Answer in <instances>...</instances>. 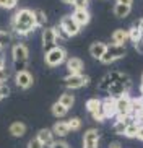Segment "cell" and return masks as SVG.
I'll list each match as a JSON object with an SVG mask.
<instances>
[{
    "mask_svg": "<svg viewBox=\"0 0 143 148\" xmlns=\"http://www.w3.org/2000/svg\"><path fill=\"white\" fill-rule=\"evenodd\" d=\"M109 148H122V147H120L119 143H117V142H112V143L109 145Z\"/></svg>",
    "mask_w": 143,
    "mask_h": 148,
    "instance_id": "cell-42",
    "label": "cell"
},
{
    "mask_svg": "<svg viewBox=\"0 0 143 148\" xmlns=\"http://www.w3.org/2000/svg\"><path fill=\"white\" fill-rule=\"evenodd\" d=\"M138 127H140V122L137 121V119L129 122V124H127V129H125V137H129V138H137Z\"/></svg>",
    "mask_w": 143,
    "mask_h": 148,
    "instance_id": "cell-24",
    "label": "cell"
},
{
    "mask_svg": "<svg viewBox=\"0 0 143 148\" xmlns=\"http://www.w3.org/2000/svg\"><path fill=\"white\" fill-rule=\"evenodd\" d=\"M116 3H119V5H127V7H132V5H133V0H116Z\"/></svg>",
    "mask_w": 143,
    "mask_h": 148,
    "instance_id": "cell-37",
    "label": "cell"
},
{
    "mask_svg": "<svg viewBox=\"0 0 143 148\" xmlns=\"http://www.w3.org/2000/svg\"><path fill=\"white\" fill-rule=\"evenodd\" d=\"M107 93H109V98L117 99V98H120V96H124V95H129V88L120 85V83H114V85H111V86L107 88Z\"/></svg>",
    "mask_w": 143,
    "mask_h": 148,
    "instance_id": "cell-16",
    "label": "cell"
},
{
    "mask_svg": "<svg viewBox=\"0 0 143 148\" xmlns=\"http://www.w3.org/2000/svg\"><path fill=\"white\" fill-rule=\"evenodd\" d=\"M72 18L75 20V23H77L80 28H81V26H86L88 23H90V20H91L88 8H75L73 13H72Z\"/></svg>",
    "mask_w": 143,
    "mask_h": 148,
    "instance_id": "cell-13",
    "label": "cell"
},
{
    "mask_svg": "<svg viewBox=\"0 0 143 148\" xmlns=\"http://www.w3.org/2000/svg\"><path fill=\"white\" fill-rule=\"evenodd\" d=\"M83 148H98V147H83Z\"/></svg>",
    "mask_w": 143,
    "mask_h": 148,
    "instance_id": "cell-46",
    "label": "cell"
},
{
    "mask_svg": "<svg viewBox=\"0 0 143 148\" xmlns=\"http://www.w3.org/2000/svg\"><path fill=\"white\" fill-rule=\"evenodd\" d=\"M137 23H138L140 33H142V41H143V18H140V20H138V21H137Z\"/></svg>",
    "mask_w": 143,
    "mask_h": 148,
    "instance_id": "cell-41",
    "label": "cell"
},
{
    "mask_svg": "<svg viewBox=\"0 0 143 148\" xmlns=\"http://www.w3.org/2000/svg\"><path fill=\"white\" fill-rule=\"evenodd\" d=\"M83 69H85V62L80 57H70V59H67V70L70 72V75H81Z\"/></svg>",
    "mask_w": 143,
    "mask_h": 148,
    "instance_id": "cell-12",
    "label": "cell"
},
{
    "mask_svg": "<svg viewBox=\"0 0 143 148\" xmlns=\"http://www.w3.org/2000/svg\"><path fill=\"white\" fill-rule=\"evenodd\" d=\"M28 148H44V145L34 137V138H31L29 142H28Z\"/></svg>",
    "mask_w": 143,
    "mask_h": 148,
    "instance_id": "cell-34",
    "label": "cell"
},
{
    "mask_svg": "<svg viewBox=\"0 0 143 148\" xmlns=\"http://www.w3.org/2000/svg\"><path fill=\"white\" fill-rule=\"evenodd\" d=\"M140 86H142V88H143V75H142V85H140Z\"/></svg>",
    "mask_w": 143,
    "mask_h": 148,
    "instance_id": "cell-45",
    "label": "cell"
},
{
    "mask_svg": "<svg viewBox=\"0 0 143 148\" xmlns=\"http://www.w3.org/2000/svg\"><path fill=\"white\" fill-rule=\"evenodd\" d=\"M57 103H60L64 108H67V109H70L72 106L75 104V96L72 95V93H64V95L59 98V101Z\"/></svg>",
    "mask_w": 143,
    "mask_h": 148,
    "instance_id": "cell-26",
    "label": "cell"
},
{
    "mask_svg": "<svg viewBox=\"0 0 143 148\" xmlns=\"http://www.w3.org/2000/svg\"><path fill=\"white\" fill-rule=\"evenodd\" d=\"M15 83H16L18 88H21V90H28V88L33 86V83H34V77H33V73H31L29 70L16 72V75H15Z\"/></svg>",
    "mask_w": 143,
    "mask_h": 148,
    "instance_id": "cell-11",
    "label": "cell"
},
{
    "mask_svg": "<svg viewBox=\"0 0 143 148\" xmlns=\"http://www.w3.org/2000/svg\"><path fill=\"white\" fill-rule=\"evenodd\" d=\"M130 101L132 98L129 95H124L116 99V121L130 117Z\"/></svg>",
    "mask_w": 143,
    "mask_h": 148,
    "instance_id": "cell-8",
    "label": "cell"
},
{
    "mask_svg": "<svg viewBox=\"0 0 143 148\" xmlns=\"http://www.w3.org/2000/svg\"><path fill=\"white\" fill-rule=\"evenodd\" d=\"M137 138H138V140H143V124H140V127H138V132H137Z\"/></svg>",
    "mask_w": 143,
    "mask_h": 148,
    "instance_id": "cell-39",
    "label": "cell"
},
{
    "mask_svg": "<svg viewBox=\"0 0 143 148\" xmlns=\"http://www.w3.org/2000/svg\"><path fill=\"white\" fill-rule=\"evenodd\" d=\"M65 59H67V52H65V49L60 47V46H57L52 51L44 54V62L49 67H59L60 64H64Z\"/></svg>",
    "mask_w": 143,
    "mask_h": 148,
    "instance_id": "cell-7",
    "label": "cell"
},
{
    "mask_svg": "<svg viewBox=\"0 0 143 148\" xmlns=\"http://www.w3.org/2000/svg\"><path fill=\"white\" fill-rule=\"evenodd\" d=\"M104 52H106V44L101 42V41H96V42H93L90 46V54L93 59L101 60V57L104 56Z\"/></svg>",
    "mask_w": 143,
    "mask_h": 148,
    "instance_id": "cell-17",
    "label": "cell"
},
{
    "mask_svg": "<svg viewBox=\"0 0 143 148\" xmlns=\"http://www.w3.org/2000/svg\"><path fill=\"white\" fill-rule=\"evenodd\" d=\"M90 85V77L88 75H68L64 80V86L68 90H77L81 86H88Z\"/></svg>",
    "mask_w": 143,
    "mask_h": 148,
    "instance_id": "cell-10",
    "label": "cell"
},
{
    "mask_svg": "<svg viewBox=\"0 0 143 148\" xmlns=\"http://www.w3.org/2000/svg\"><path fill=\"white\" fill-rule=\"evenodd\" d=\"M0 69H5V54H3V51H0Z\"/></svg>",
    "mask_w": 143,
    "mask_h": 148,
    "instance_id": "cell-38",
    "label": "cell"
},
{
    "mask_svg": "<svg viewBox=\"0 0 143 148\" xmlns=\"http://www.w3.org/2000/svg\"><path fill=\"white\" fill-rule=\"evenodd\" d=\"M103 106H104V112H106V119H111V117L116 119V99L114 98L103 99Z\"/></svg>",
    "mask_w": 143,
    "mask_h": 148,
    "instance_id": "cell-19",
    "label": "cell"
},
{
    "mask_svg": "<svg viewBox=\"0 0 143 148\" xmlns=\"http://www.w3.org/2000/svg\"><path fill=\"white\" fill-rule=\"evenodd\" d=\"M75 8H88L90 5V0H73Z\"/></svg>",
    "mask_w": 143,
    "mask_h": 148,
    "instance_id": "cell-33",
    "label": "cell"
},
{
    "mask_svg": "<svg viewBox=\"0 0 143 148\" xmlns=\"http://www.w3.org/2000/svg\"><path fill=\"white\" fill-rule=\"evenodd\" d=\"M68 132H70V129H68V125H67V122L59 121L57 124H54V130H52V134L57 135L59 138H64V137H67V135H68Z\"/></svg>",
    "mask_w": 143,
    "mask_h": 148,
    "instance_id": "cell-21",
    "label": "cell"
},
{
    "mask_svg": "<svg viewBox=\"0 0 143 148\" xmlns=\"http://www.w3.org/2000/svg\"><path fill=\"white\" fill-rule=\"evenodd\" d=\"M99 143V132L96 129H88L83 134V147H98Z\"/></svg>",
    "mask_w": 143,
    "mask_h": 148,
    "instance_id": "cell-14",
    "label": "cell"
},
{
    "mask_svg": "<svg viewBox=\"0 0 143 148\" xmlns=\"http://www.w3.org/2000/svg\"><path fill=\"white\" fill-rule=\"evenodd\" d=\"M12 28L20 36H26V34H29V33H33L36 29L34 18H33V10H28V8L18 10L16 13H15V16L12 18Z\"/></svg>",
    "mask_w": 143,
    "mask_h": 148,
    "instance_id": "cell-1",
    "label": "cell"
},
{
    "mask_svg": "<svg viewBox=\"0 0 143 148\" xmlns=\"http://www.w3.org/2000/svg\"><path fill=\"white\" fill-rule=\"evenodd\" d=\"M57 39H59V33L55 28H44L42 34H41V46H42L44 54L52 51L54 47H57Z\"/></svg>",
    "mask_w": 143,
    "mask_h": 148,
    "instance_id": "cell-5",
    "label": "cell"
},
{
    "mask_svg": "<svg viewBox=\"0 0 143 148\" xmlns=\"http://www.w3.org/2000/svg\"><path fill=\"white\" fill-rule=\"evenodd\" d=\"M86 111L91 114V117L98 122L106 121V112H104V106H103V99L98 98H91L86 101Z\"/></svg>",
    "mask_w": 143,
    "mask_h": 148,
    "instance_id": "cell-6",
    "label": "cell"
},
{
    "mask_svg": "<svg viewBox=\"0 0 143 148\" xmlns=\"http://www.w3.org/2000/svg\"><path fill=\"white\" fill-rule=\"evenodd\" d=\"M49 148H70V145L67 143V142H62V140H59V142H54V143H52Z\"/></svg>",
    "mask_w": 143,
    "mask_h": 148,
    "instance_id": "cell-36",
    "label": "cell"
},
{
    "mask_svg": "<svg viewBox=\"0 0 143 148\" xmlns=\"http://www.w3.org/2000/svg\"><path fill=\"white\" fill-rule=\"evenodd\" d=\"M125 54H127V47H125V46L106 44V52H104L103 57H101V64H104V65H109V64H112V62L117 60V59L125 57Z\"/></svg>",
    "mask_w": 143,
    "mask_h": 148,
    "instance_id": "cell-4",
    "label": "cell"
},
{
    "mask_svg": "<svg viewBox=\"0 0 143 148\" xmlns=\"http://www.w3.org/2000/svg\"><path fill=\"white\" fill-rule=\"evenodd\" d=\"M80 29H81V28L75 23V20L72 18V15H65V16L60 18V31L67 36V38L77 36L78 33H80Z\"/></svg>",
    "mask_w": 143,
    "mask_h": 148,
    "instance_id": "cell-9",
    "label": "cell"
},
{
    "mask_svg": "<svg viewBox=\"0 0 143 148\" xmlns=\"http://www.w3.org/2000/svg\"><path fill=\"white\" fill-rule=\"evenodd\" d=\"M114 83H120V85H124V86H127V88L132 86V80H130L129 75L122 73L119 70H114V72H109L106 77H103V78L99 80L98 90H99V91H107V88L111 86V85H114Z\"/></svg>",
    "mask_w": 143,
    "mask_h": 148,
    "instance_id": "cell-2",
    "label": "cell"
},
{
    "mask_svg": "<svg viewBox=\"0 0 143 148\" xmlns=\"http://www.w3.org/2000/svg\"><path fill=\"white\" fill-rule=\"evenodd\" d=\"M12 57H13V67L16 72L28 70V60H29V51L23 42H16L12 47Z\"/></svg>",
    "mask_w": 143,
    "mask_h": 148,
    "instance_id": "cell-3",
    "label": "cell"
},
{
    "mask_svg": "<svg viewBox=\"0 0 143 148\" xmlns=\"http://www.w3.org/2000/svg\"><path fill=\"white\" fill-rule=\"evenodd\" d=\"M10 41H12V36H10V33L0 29V49L7 47V46L10 44Z\"/></svg>",
    "mask_w": 143,
    "mask_h": 148,
    "instance_id": "cell-30",
    "label": "cell"
},
{
    "mask_svg": "<svg viewBox=\"0 0 143 148\" xmlns=\"http://www.w3.org/2000/svg\"><path fill=\"white\" fill-rule=\"evenodd\" d=\"M130 10H132V7H127V5H119L116 3L114 5V13H116L117 18H125L130 15Z\"/></svg>",
    "mask_w": 143,
    "mask_h": 148,
    "instance_id": "cell-27",
    "label": "cell"
},
{
    "mask_svg": "<svg viewBox=\"0 0 143 148\" xmlns=\"http://www.w3.org/2000/svg\"><path fill=\"white\" fill-rule=\"evenodd\" d=\"M67 125H68L70 132H77V130L81 129V121H80L78 117H72V119L67 121Z\"/></svg>",
    "mask_w": 143,
    "mask_h": 148,
    "instance_id": "cell-29",
    "label": "cell"
},
{
    "mask_svg": "<svg viewBox=\"0 0 143 148\" xmlns=\"http://www.w3.org/2000/svg\"><path fill=\"white\" fill-rule=\"evenodd\" d=\"M10 95V88L7 85H0V99H3Z\"/></svg>",
    "mask_w": 143,
    "mask_h": 148,
    "instance_id": "cell-35",
    "label": "cell"
},
{
    "mask_svg": "<svg viewBox=\"0 0 143 148\" xmlns=\"http://www.w3.org/2000/svg\"><path fill=\"white\" fill-rule=\"evenodd\" d=\"M129 33L125 29H116L112 33V44H117V46H125L129 42Z\"/></svg>",
    "mask_w": 143,
    "mask_h": 148,
    "instance_id": "cell-18",
    "label": "cell"
},
{
    "mask_svg": "<svg viewBox=\"0 0 143 148\" xmlns=\"http://www.w3.org/2000/svg\"><path fill=\"white\" fill-rule=\"evenodd\" d=\"M135 47H137V51H138L140 54H143V41H140V42H137V44H133Z\"/></svg>",
    "mask_w": 143,
    "mask_h": 148,
    "instance_id": "cell-40",
    "label": "cell"
},
{
    "mask_svg": "<svg viewBox=\"0 0 143 148\" xmlns=\"http://www.w3.org/2000/svg\"><path fill=\"white\" fill-rule=\"evenodd\" d=\"M33 18H34L36 28H47V15L42 10H33Z\"/></svg>",
    "mask_w": 143,
    "mask_h": 148,
    "instance_id": "cell-20",
    "label": "cell"
},
{
    "mask_svg": "<svg viewBox=\"0 0 143 148\" xmlns=\"http://www.w3.org/2000/svg\"><path fill=\"white\" fill-rule=\"evenodd\" d=\"M10 134H12L13 137L20 138V137H23V135L26 134V125L23 124V122H20V121L13 122L12 125H10Z\"/></svg>",
    "mask_w": 143,
    "mask_h": 148,
    "instance_id": "cell-22",
    "label": "cell"
},
{
    "mask_svg": "<svg viewBox=\"0 0 143 148\" xmlns=\"http://www.w3.org/2000/svg\"><path fill=\"white\" fill-rule=\"evenodd\" d=\"M16 3H18V0H0V8L12 10L16 7Z\"/></svg>",
    "mask_w": 143,
    "mask_h": 148,
    "instance_id": "cell-31",
    "label": "cell"
},
{
    "mask_svg": "<svg viewBox=\"0 0 143 148\" xmlns=\"http://www.w3.org/2000/svg\"><path fill=\"white\" fill-rule=\"evenodd\" d=\"M60 2H64L67 5H73V0H60Z\"/></svg>",
    "mask_w": 143,
    "mask_h": 148,
    "instance_id": "cell-43",
    "label": "cell"
},
{
    "mask_svg": "<svg viewBox=\"0 0 143 148\" xmlns=\"http://www.w3.org/2000/svg\"><path fill=\"white\" fill-rule=\"evenodd\" d=\"M138 122H140V124H143V114H142V116L138 117Z\"/></svg>",
    "mask_w": 143,
    "mask_h": 148,
    "instance_id": "cell-44",
    "label": "cell"
},
{
    "mask_svg": "<svg viewBox=\"0 0 143 148\" xmlns=\"http://www.w3.org/2000/svg\"><path fill=\"white\" fill-rule=\"evenodd\" d=\"M51 111H52V114H54V117H64V116H67V112H68V109L64 108L60 103H54Z\"/></svg>",
    "mask_w": 143,
    "mask_h": 148,
    "instance_id": "cell-28",
    "label": "cell"
},
{
    "mask_svg": "<svg viewBox=\"0 0 143 148\" xmlns=\"http://www.w3.org/2000/svg\"><path fill=\"white\" fill-rule=\"evenodd\" d=\"M10 78V70L8 69H0V85H5V82Z\"/></svg>",
    "mask_w": 143,
    "mask_h": 148,
    "instance_id": "cell-32",
    "label": "cell"
},
{
    "mask_svg": "<svg viewBox=\"0 0 143 148\" xmlns=\"http://www.w3.org/2000/svg\"><path fill=\"white\" fill-rule=\"evenodd\" d=\"M36 138H38L44 147H51V145L55 142V140H54V134H52L51 129H41V130L38 132V135H36Z\"/></svg>",
    "mask_w": 143,
    "mask_h": 148,
    "instance_id": "cell-15",
    "label": "cell"
},
{
    "mask_svg": "<svg viewBox=\"0 0 143 148\" xmlns=\"http://www.w3.org/2000/svg\"><path fill=\"white\" fill-rule=\"evenodd\" d=\"M127 33H129V39L132 41V44H137V42H140V41H142V33H140L138 23H135V25L130 28Z\"/></svg>",
    "mask_w": 143,
    "mask_h": 148,
    "instance_id": "cell-25",
    "label": "cell"
},
{
    "mask_svg": "<svg viewBox=\"0 0 143 148\" xmlns=\"http://www.w3.org/2000/svg\"><path fill=\"white\" fill-rule=\"evenodd\" d=\"M132 121H133L132 117H127V119H119V121H114V125H112L114 132H116V134H119V135H125L127 124H129V122H132Z\"/></svg>",
    "mask_w": 143,
    "mask_h": 148,
    "instance_id": "cell-23",
    "label": "cell"
}]
</instances>
